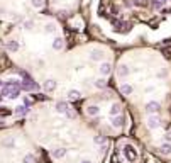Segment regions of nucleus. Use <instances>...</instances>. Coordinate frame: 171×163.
Returning <instances> with one entry per match:
<instances>
[{"label":"nucleus","mask_w":171,"mask_h":163,"mask_svg":"<svg viewBox=\"0 0 171 163\" xmlns=\"http://www.w3.org/2000/svg\"><path fill=\"white\" fill-rule=\"evenodd\" d=\"M32 25H34V21H31V19H27V21L24 22V27H26V29H32Z\"/></svg>","instance_id":"25"},{"label":"nucleus","mask_w":171,"mask_h":163,"mask_svg":"<svg viewBox=\"0 0 171 163\" xmlns=\"http://www.w3.org/2000/svg\"><path fill=\"white\" fill-rule=\"evenodd\" d=\"M93 141H95V145H99V146L107 145V138H105V136H102V134H97V136L93 138Z\"/></svg>","instance_id":"16"},{"label":"nucleus","mask_w":171,"mask_h":163,"mask_svg":"<svg viewBox=\"0 0 171 163\" xmlns=\"http://www.w3.org/2000/svg\"><path fill=\"white\" fill-rule=\"evenodd\" d=\"M0 87H4V82H2V80H0Z\"/></svg>","instance_id":"34"},{"label":"nucleus","mask_w":171,"mask_h":163,"mask_svg":"<svg viewBox=\"0 0 171 163\" xmlns=\"http://www.w3.org/2000/svg\"><path fill=\"white\" fill-rule=\"evenodd\" d=\"M4 145L9 148H14V139H7V141H4Z\"/></svg>","instance_id":"28"},{"label":"nucleus","mask_w":171,"mask_h":163,"mask_svg":"<svg viewBox=\"0 0 171 163\" xmlns=\"http://www.w3.org/2000/svg\"><path fill=\"white\" fill-rule=\"evenodd\" d=\"M164 139H166V143H171V131H168V133L164 134Z\"/></svg>","instance_id":"29"},{"label":"nucleus","mask_w":171,"mask_h":163,"mask_svg":"<svg viewBox=\"0 0 171 163\" xmlns=\"http://www.w3.org/2000/svg\"><path fill=\"white\" fill-rule=\"evenodd\" d=\"M5 48H7V51H10V53H15V51H19V43L15 39H10V41H7V44H5Z\"/></svg>","instance_id":"11"},{"label":"nucleus","mask_w":171,"mask_h":163,"mask_svg":"<svg viewBox=\"0 0 171 163\" xmlns=\"http://www.w3.org/2000/svg\"><path fill=\"white\" fill-rule=\"evenodd\" d=\"M53 156H54L56 160L65 158V156H66V148H56V149H53Z\"/></svg>","instance_id":"12"},{"label":"nucleus","mask_w":171,"mask_h":163,"mask_svg":"<svg viewBox=\"0 0 171 163\" xmlns=\"http://www.w3.org/2000/svg\"><path fill=\"white\" fill-rule=\"evenodd\" d=\"M56 87H58V83H56L53 78L46 80V82H44V85H43V88H44L46 92H54V90H56Z\"/></svg>","instance_id":"7"},{"label":"nucleus","mask_w":171,"mask_h":163,"mask_svg":"<svg viewBox=\"0 0 171 163\" xmlns=\"http://www.w3.org/2000/svg\"><path fill=\"white\" fill-rule=\"evenodd\" d=\"M44 5V2L43 0H32V7H36V9H41Z\"/></svg>","instance_id":"24"},{"label":"nucleus","mask_w":171,"mask_h":163,"mask_svg":"<svg viewBox=\"0 0 171 163\" xmlns=\"http://www.w3.org/2000/svg\"><path fill=\"white\" fill-rule=\"evenodd\" d=\"M122 153H124V156L129 160V161H136V160H137V151H136L134 146H131V145H125L124 149H122Z\"/></svg>","instance_id":"1"},{"label":"nucleus","mask_w":171,"mask_h":163,"mask_svg":"<svg viewBox=\"0 0 171 163\" xmlns=\"http://www.w3.org/2000/svg\"><path fill=\"white\" fill-rule=\"evenodd\" d=\"M56 31V27H54V24H49V25H46V33H49V34H53Z\"/></svg>","instance_id":"27"},{"label":"nucleus","mask_w":171,"mask_h":163,"mask_svg":"<svg viewBox=\"0 0 171 163\" xmlns=\"http://www.w3.org/2000/svg\"><path fill=\"white\" fill-rule=\"evenodd\" d=\"M131 5H136V7H141V5H144V0H131Z\"/></svg>","instance_id":"26"},{"label":"nucleus","mask_w":171,"mask_h":163,"mask_svg":"<svg viewBox=\"0 0 171 163\" xmlns=\"http://www.w3.org/2000/svg\"><path fill=\"white\" fill-rule=\"evenodd\" d=\"M109 112H110V117H112V116H119V114H120V105L119 104H112V107H110Z\"/></svg>","instance_id":"19"},{"label":"nucleus","mask_w":171,"mask_h":163,"mask_svg":"<svg viewBox=\"0 0 171 163\" xmlns=\"http://www.w3.org/2000/svg\"><path fill=\"white\" fill-rule=\"evenodd\" d=\"M29 112H31V107H29V105H17V107H15V111H14V114H15V116H19V117L26 116V114H29Z\"/></svg>","instance_id":"6"},{"label":"nucleus","mask_w":171,"mask_h":163,"mask_svg":"<svg viewBox=\"0 0 171 163\" xmlns=\"http://www.w3.org/2000/svg\"><path fill=\"white\" fill-rule=\"evenodd\" d=\"M63 48V37H54V41H53V49H56V51H59Z\"/></svg>","instance_id":"17"},{"label":"nucleus","mask_w":171,"mask_h":163,"mask_svg":"<svg viewBox=\"0 0 171 163\" xmlns=\"http://www.w3.org/2000/svg\"><path fill=\"white\" fill-rule=\"evenodd\" d=\"M132 85H129V83H122L120 85V92H122V95H131L132 94Z\"/></svg>","instance_id":"15"},{"label":"nucleus","mask_w":171,"mask_h":163,"mask_svg":"<svg viewBox=\"0 0 171 163\" xmlns=\"http://www.w3.org/2000/svg\"><path fill=\"white\" fill-rule=\"evenodd\" d=\"M95 87L97 88H105V85H107V82H105V78H97L95 80Z\"/></svg>","instance_id":"21"},{"label":"nucleus","mask_w":171,"mask_h":163,"mask_svg":"<svg viewBox=\"0 0 171 163\" xmlns=\"http://www.w3.org/2000/svg\"><path fill=\"white\" fill-rule=\"evenodd\" d=\"M4 99H5V97L2 95V92H0V102H4Z\"/></svg>","instance_id":"31"},{"label":"nucleus","mask_w":171,"mask_h":163,"mask_svg":"<svg viewBox=\"0 0 171 163\" xmlns=\"http://www.w3.org/2000/svg\"><path fill=\"white\" fill-rule=\"evenodd\" d=\"M158 2H161V4H166L168 0H158Z\"/></svg>","instance_id":"33"},{"label":"nucleus","mask_w":171,"mask_h":163,"mask_svg":"<svg viewBox=\"0 0 171 163\" xmlns=\"http://www.w3.org/2000/svg\"><path fill=\"white\" fill-rule=\"evenodd\" d=\"M65 116L66 117H68V119H75V117H76V114H75V112H73V111H71V109H66V112H65Z\"/></svg>","instance_id":"23"},{"label":"nucleus","mask_w":171,"mask_h":163,"mask_svg":"<svg viewBox=\"0 0 171 163\" xmlns=\"http://www.w3.org/2000/svg\"><path fill=\"white\" fill-rule=\"evenodd\" d=\"M146 124H147L149 129H158V127L161 126V119L156 116V114H151V116L147 117V121H146Z\"/></svg>","instance_id":"4"},{"label":"nucleus","mask_w":171,"mask_h":163,"mask_svg":"<svg viewBox=\"0 0 171 163\" xmlns=\"http://www.w3.org/2000/svg\"><path fill=\"white\" fill-rule=\"evenodd\" d=\"M0 92H2V95H4V97H9V99H17V97H19V94H20V88L4 87Z\"/></svg>","instance_id":"2"},{"label":"nucleus","mask_w":171,"mask_h":163,"mask_svg":"<svg viewBox=\"0 0 171 163\" xmlns=\"http://www.w3.org/2000/svg\"><path fill=\"white\" fill-rule=\"evenodd\" d=\"M161 111V104L159 102H156V100H149L147 104H146V112L149 114H158Z\"/></svg>","instance_id":"3"},{"label":"nucleus","mask_w":171,"mask_h":163,"mask_svg":"<svg viewBox=\"0 0 171 163\" xmlns=\"http://www.w3.org/2000/svg\"><path fill=\"white\" fill-rule=\"evenodd\" d=\"M161 7H163V4H161V2H158V0H154V9H158V10H159Z\"/></svg>","instance_id":"30"},{"label":"nucleus","mask_w":171,"mask_h":163,"mask_svg":"<svg viewBox=\"0 0 171 163\" xmlns=\"http://www.w3.org/2000/svg\"><path fill=\"white\" fill-rule=\"evenodd\" d=\"M110 122H112L113 127H122V126H124V116H122V114H119V116H112Z\"/></svg>","instance_id":"9"},{"label":"nucleus","mask_w":171,"mask_h":163,"mask_svg":"<svg viewBox=\"0 0 171 163\" xmlns=\"http://www.w3.org/2000/svg\"><path fill=\"white\" fill-rule=\"evenodd\" d=\"M80 97H81L80 90H69L68 92V99H69V100H78Z\"/></svg>","instance_id":"18"},{"label":"nucleus","mask_w":171,"mask_h":163,"mask_svg":"<svg viewBox=\"0 0 171 163\" xmlns=\"http://www.w3.org/2000/svg\"><path fill=\"white\" fill-rule=\"evenodd\" d=\"M99 72H100V75H102V76H107V75H110V72H112V65H110L109 61H103V63H100V68H99Z\"/></svg>","instance_id":"5"},{"label":"nucleus","mask_w":171,"mask_h":163,"mask_svg":"<svg viewBox=\"0 0 171 163\" xmlns=\"http://www.w3.org/2000/svg\"><path fill=\"white\" fill-rule=\"evenodd\" d=\"M127 75H129V68L125 65H120L119 66V76H120V78H125Z\"/></svg>","instance_id":"20"},{"label":"nucleus","mask_w":171,"mask_h":163,"mask_svg":"<svg viewBox=\"0 0 171 163\" xmlns=\"http://www.w3.org/2000/svg\"><path fill=\"white\" fill-rule=\"evenodd\" d=\"M68 107H69V105H68V102H66V100H58V102H56V105H54L56 112H59V114H65Z\"/></svg>","instance_id":"8"},{"label":"nucleus","mask_w":171,"mask_h":163,"mask_svg":"<svg viewBox=\"0 0 171 163\" xmlns=\"http://www.w3.org/2000/svg\"><path fill=\"white\" fill-rule=\"evenodd\" d=\"M36 160H34V155H26L24 156V160H22V163H34Z\"/></svg>","instance_id":"22"},{"label":"nucleus","mask_w":171,"mask_h":163,"mask_svg":"<svg viewBox=\"0 0 171 163\" xmlns=\"http://www.w3.org/2000/svg\"><path fill=\"white\" fill-rule=\"evenodd\" d=\"M93 61H102V58H103V53L100 49H93L91 51V56H90Z\"/></svg>","instance_id":"14"},{"label":"nucleus","mask_w":171,"mask_h":163,"mask_svg":"<svg viewBox=\"0 0 171 163\" xmlns=\"http://www.w3.org/2000/svg\"><path fill=\"white\" fill-rule=\"evenodd\" d=\"M158 149H159V153H161V155H164V156L171 155V143H164V145H161Z\"/></svg>","instance_id":"13"},{"label":"nucleus","mask_w":171,"mask_h":163,"mask_svg":"<svg viewBox=\"0 0 171 163\" xmlns=\"http://www.w3.org/2000/svg\"><path fill=\"white\" fill-rule=\"evenodd\" d=\"M85 111H87V114H88V116H91V117H95V116H99V114H100V107H99V105H87Z\"/></svg>","instance_id":"10"},{"label":"nucleus","mask_w":171,"mask_h":163,"mask_svg":"<svg viewBox=\"0 0 171 163\" xmlns=\"http://www.w3.org/2000/svg\"><path fill=\"white\" fill-rule=\"evenodd\" d=\"M81 163H91L90 160H81Z\"/></svg>","instance_id":"32"}]
</instances>
